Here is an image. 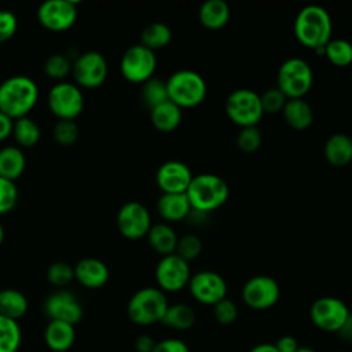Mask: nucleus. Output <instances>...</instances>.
I'll return each instance as SVG.
<instances>
[{
  "instance_id": "obj_7",
  "label": "nucleus",
  "mask_w": 352,
  "mask_h": 352,
  "mask_svg": "<svg viewBox=\"0 0 352 352\" xmlns=\"http://www.w3.org/2000/svg\"><path fill=\"white\" fill-rule=\"evenodd\" d=\"M226 114L239 128L257 126L264 111L260 95L249 88L234 89L226 99Z\"/></svg>"
},
{
  "instance_id": "obj_43",
  "label": "nucleus",
  "mask_w": 352,
  "mask_h": 352,
  "mask_svg": "<svg viewBox=\"0 0 352 352\" xmlns=\"http://www.w3.org/2000/svg\"><path fill=\"white\" fill-rule=\"evenodd\" d=\"M18 28L16 16L10 10H0V43L10 40Z\"/></svg>"
},
{
  "instance_id": "obj_38",
  "label": "nucleus",
  "mask_w": 352,
  "mask_h": 352,
  "mask_svg": "<svg viewBox=\"0 0 352 352\" xmlns=\"http://www.w3.org/2000/svg\"><path fill=\"white\" fill-rule=\"evenodd\" d=\"M47 279L51 285L63 287L74 279V268L63 261L52 263L47 270Z\"/></svg>"
},
{
  "instance_id": "obj_2",
  "label": "nucleus",
  "mask_w": 352,
  "mask_h": 352,
  "mask_svg": "<svg viewBox=\"0 0 352 352\" xmlns=\"http://www.w3.org/2000/svg\"><path fill=\"white\" fill-rule=\"evenodd\" d=\"M37 100V84L28 76H11L0 84V111L12 120L26 117Z\"/></svg>"
},
{
  "instance_id": "obj_34",
  "label": "nucleus",
  "mask_w": 352,
  "mask_h": 352,
  "mask_svg": "<svg viewBox=\"0 0 352 352\" xmlns=\"http://www.w3.org/2000/svg\"><path fill=\"white\" fill-rule=\"evenodd\" d=\"M142 99L144 104L151 110L153 107L169 100L166 81L157 77H151L143 82L142 87Z\"/></svg>"
},
{
  "instance_id": "obj_48",
  "label": "nucleus",
  "mask_w": 352,
  "mask_h": 352,
  "mask_svg": "<svg viewBox=\"0 0 352 352\" xmlns=\"http://www.w3.org/2000/svg\"><path fill=\"white\" fill-rule=\"evenodd\" d=\"M338 334L341 338L352 341V314L349 315V318L346 319V322L344 323V326L338 330Z\"/></svg>"
},
{
  "instance_id": "obj_32",
  "label": "nucleus",
  "mask_w": 352,
  "mask_h": 352,
  "mask_svg": "<svg viewBox=\"0 0 352 352\" xmlns=\"http://www.w3.org/2000/svg\"><path fill=\"white\" fill-rule=\"evenodd\" d=\"M21 341L22 331L18 320L0 315V352H16Z\"/></svg>"
},
{
  "instance_id": "obj_49",
  "label": "nucleus",
  "mask_w": 352,
  "mask_h": 352,
  "mask_svg": "<svg viewBox=\"0 0 352 352\" xmlns=\"http://www.w3.org/2000/svg\"><path fill=\"white\" fill-rule=\"evenodd\" d=\"M250 352H278L275 344H268V342H263V344H257L254 345Z\"/></svg>"
},
{
  "instance_id": "obj_51",
  "label": "nucleus",
  "mask_w": 352,
  "mask_h": 352,
  "mask_svg": "<svg viewBox=\"0 0 352 352\" xmlns=\"http://www.w3.org/2000/svg\"><path fill=\"white\" fill-rule=\"evenodd\" d=\"M3 239H4V228H3V226L0 223V245L3 243Z\"/></svg>"
},
{
  "instance_id": "obj_6",
  "label": "nucleus",
  "mask_w": 352,
  "mask_h": 352,
  "mask_svg": "<svg viewBox=\"0 0 352 352\" xmlns=\"http://www.w3.org/2000/svg\"><path fill=\"white\" fill-rule=\"evenodd\" d=\"M314 84V72L301 58L286 59L276 74V88L287 99L304 98Z\"/></svg>"
},
{
  "instance_id": "obj_44",
  "label": "nucleus",
  "mask_w": 352,
  "mask_h": 352,
  "mask_svg": "<svg viewBox=\"0 0 352 352\" xmlns=\"http://www.w3.org/2000/svg\"><path fill=\"white\" fill-rule=\"evenodd\" d=\"M153 352H190L187 344L177 338H166L155 344Z\"/></svg>"
},
{
  "instance_id": "obj_25",
  "label": "nucleus",
  "mask_w": 352,
  "mask_h": 352,
  "mask_svg": "<svg viewBox=\"0 0 352 352\" xmlns=\"http://www.w3.org/2000/svg\"><path fill=\"white\" fill-rule=\"evenodd\" d=\"M146 236L150 248L158 254L168 256L175 253L179 236L176 235L175 230L169 224L158 223L151 226Z\"/></svg>"
},
{
  "instance_id": "obj_22",
  "label": "nucleus",
  "mask_w": 352,
  "mask_h": 352,
  "mask_svg": "<svg viewBox=\"0 0 352 352\" xmlns=\"http://www.w3.org/2000/svg\"><path fill=\"white\" fill-rule=\"evenodd\" d=\"M282 116L286 124L296 131H305L314 122V110L311 104L302 98L287 99L282 110Z\"/></svg>"
},
{
  "instance_id": "obj_8",
  "label": "nucleus",
  "mask_w": 352,
  "mask_h": 352,
  "mask_svg": "<svg viewBox=\"0 0 352 352\" xmlns=\"http://www.w3.org/2000/svg\"><path fill=\"white\" fill-rule=\"evenodd\" d=\"M157 67V58L154 51L142 44L129 47L121 56L120 70L122 77L133 84H143L154 77Z\"/></svg>"
},
{
  "instance_id": "obj_30",
  "label": "nucleus",
  "mask_w": 352,
  "mask_h": 352,
  "mask_svg": "<svg viewBox=\"0 0 352 352\" xmlns=\"http://www.w3.org/2000/svg\"><path fill=\"white\" fill-rule=\"evenodd\" d=\"M172 40V30L164 22H153L147 25L140 33V44L155 51L166 47Z\"/></svg>"
},
{
  "instance_id": "obj_46",
  "label": "nucleus",
  "mask_w": 352,
  "mask_h": 352,
  "mask_svg": "<svg viewBox=\"0 0 352 352\" xmlns=\"http://www.w3.org/2000/svg\"><path fill=\"white\" fill-rule=\"evenodd\" d=\"M155 341L148 334H142L135 340V349L138 352H153L155 346Z\"/></svg>"
},
{
  "instance_id": "obj_28",
  "label": "nucleus",
  "mask_w": 352,
  "mask_h": 352,
  "mask_svg": "<svg viewBox=\"0 0 352 352\" xmlns=\"http://www.w3.org/2000/svg\"><path fill=\"white\" fill-rule=\"evenodd\" d=\"M28 300L25 294L16 289L0 290V315L18 320L28 312Z\"/></svg>"
},
{
  "instance_id": "obj_9",
  "label": "nucleus",
  "mask_w": 352,
  "mask_h": 352,
  "mask_svg": "<svg viewBox=\"0 0 352 352\" xmlns=\"http://www.w3.org/2000/svg\"><path fill=\"white\" fill-rule=\"evenodd\" d=\"M48 107L59 120H74L84 109V96L78 85L69 81L55 82L47 96Z\"/></svg>"
},
{
  "instance_id": "obj_41",
  "label": "nucleus",
  "mask_w": 352,
  "mask_h": 352,
  "mask_svg": "<svg viewBox=\"0 0 352 352\" xmlns=\"http://www.w3.org/2000/svg\"><path fill=\"white\" fill-rule=\"evenodd\" d=\"M18 201V188L15 182L0 176V214L11 212Z\"/></svg>"
},
{
  "instance_id": "obj_12",
  "label": "nucleus",
  "mask_w": 352,
  "mask_h": 352,
  "mask_svg": "<svg viewBox=\"0 0 352 352\" xmlns=\"http://www.w3.org/2000/svg\"><path fill=\"white\" fill-rule=\"evenodd\" d=\"M106 58L98 51L82 52L72 65V73L78 87L98 88L107 77Z\"/></svg>"
},
{
  "instance_id": "obj_19",
  "label": "nucleus",
  "mask_w": 352,
  "mask_h": 352,
  "mask_svg": "<svg viewBox=\"0 0 352 352\" xmlns=\"http://www.w3.org/2000/svg\"><path fill=\"white\" fill-rule=\"evenodd\" d=\"M110 272L107 265L95 257L80 260L74 267V278L87 289H99L109 280Z\"/></svg>"
},
{
  "instance_id": "obj_26",
  "label": "nucleus",
  "mask_w": 352,
  "mask_h": 352,
  "mask_svg": "<svg viewBox=\"0 0 352 352\" xmlns=\"http://www.w3.org/2000/svg\"><path fill=\"white\" fill-rule=\"evenodd\" d=\"M150 120L160 132H172L182 122V109L170 100H166L150 110Z\"/></svg>"
},
{
  "instance_id": "obj_14",
  "label": "nucleus",
  "mask_w": 352,
  "mask_h": 352,
  "mask_svg": "<svg viewBox=\"0 0 352 352\" xmlns=\"http://www.w3.org/2000/svg\"><path fill=\"white\" fill-rule=\"evenodd\" d=\"M37 19L48 30H67L77 19V3L74 0H47L40 4Z\"/></svg>"
},
{
  "instance_id": "obj_5",
  "label": "nucleus",
  "mask_w": 352,
  "mask_h": 352,
  "mask_svg": "<svg viewBox=\"0 0 352 352\" xmlns=\"http://www.w3.org/2000/svg\"><path fill=\"white\" fill-rule=\"evenodd\" d=\"M168 305L162 290L158 287H143L129 298L126 314L135 324L150 326L162 320Z\"/></svg>"
},
{
  "instance_id": "obj_21",
  "label": "nucleus",
  "mask_w": 352,
  "mask_h": 352,
  "mask_svg": "<svg viewBox=\"0 0 352 352\" xmlns=\"http://www.w3.org/2000/svg\"><path fill=\"white\" fill-rule=\"evenodd\" d=\"M326 161L336 166H346L352 161V139L345 133L331 135L323 147Z\"/></svg>"
},
{
  "instance_id": "obj_35",
  "label": "nucleus",
  "mask_w": 352,
  "mask_h": 352,
  "mask_svg": "<svg viewBox=\"0 0 352 352\" xmlns=\"http://www.w3.org/2000/svg\"><path fill=\"white\" fill-rule=\"evenodd\" d=\"M72 65L63 54H52L44 62V73L59 82L72 72Z\"/></svg>"
},
{
  "instance_id": "obj_11",
  "label": "nucleus",
  "mask_w": 352,
  "mask_h": 352,
  "mask_svg": "<svg viewBox=\"0 0 352 352\" xmlns=\"http://www.w3.org/2000/svg\"><path fill=\"white\" fill-rule=\"evenodd\" d=\"M280 296L278 282L268 275H256L248 279L242 287L243 302L257 311L274 307Z\"/></svg>"
},
{
  "instance_id": "obj_13",
  "label": "nucleus",
  "mask_w": 352,
  "mask_h": 352,
  "mask_svg": "<svg viewBox=\"0 0 352 352\" xmlns=\"http://www.w3.org/2000/svg\"><path fill=\"white\" fill-rule=\"evenodd\" d=\"M190 264L172 253L162 256L155 267V280L162 292H179L190 282Z\"/></svg>"
},
{
  "instance_id": "obj_33",
  "label": "nucleus",
  "mask_w": 352,
  "mask_h": 352,
  "mask_svg": "<svg viewBox=\"0 0 352 352\" xmlns=\"http://www.w3.org/2000/svg\"><path fill=\"white\" fill-rule=\"evenodd\" d=\"M323 55L337 67L349 66L352 63V44L344 38H331L326 44Z\"/></svg>"
},
{
  "instance_id": "obj_23",
  "label": "nucleus",
  "mask_w": 352,
  "mask_h": 352,
  "mask_svg": "<svg viewBox=\"0 0 352 352\" xmlns=\"http://www.w3.org/2000/svg\"><path fill=\"white\" fill-rule=\"evenodd\" d=\"M158 214L165 221H180L187 217L191 210V205L186 192L183 194H161L157 201Z\"/></svg>"
},
{
  "instance_id": "obj_17",
  "label": "nucleus",
  "mask_w": 352,
  "mask_h": 352,
  "mask_svg": "<svg viewBox=\"0 0 352 352\" xmlns=\"http://www.w3.org/2000/svg\"><path fill=\"white\" fill-rule=\"evenodd\" d=\"M44 311L50 320H60L77 324L82 318V307L77 297L69 290H56L44 302Z\"/></svg>"
},
{
  "instance_id": "obj_47",
  "label": "nucleus",
  "mask_w": 352,
  "mask_h": 352,
  "mask_svg": "<svg viewBox=\"0 0 352 352\" xmlns=\"http://www.w3.org/2000/svg\"><path fill=\"white\" fill-rule=\"evenodd\" d=\"M14 120L0 111V142L6 140L12 133Z\"/></svg>"
},
{
  "instance_id": "obj_42",
  "label": "nucleus",
  "mask_w": 352,
  "mask_h": 352,
  "mask_svg": "<svg viewBox=\"0 0 352 352\" xmlns=\"http://www.w3.org/2000/svg\"><path fill=\"white\" fill-rule=\"evenodd\" d=\"M213 316L220 324H231L238 318L236 304L230 298H223L213 305Z\"/></svg>"
},
{
  "instance_id": "obj_24",
  "label": "nucleus",
  "mask_w": 352,
  "mask_h": 352,
  "mask_svg": "<svg viewBox=\"0 0 352 352\" xmlns=\"http://www.w3.org/2000/svg\"><path fill=\"white\" fill-rule=\"evenodd\" d=\"M199 23L209 30L224 28L230 19V7L224 0H206L198 11Z\"/></svg>"
},
{
  "instance_id": "obj_20",
  "label": "nucleus",
  "mask_w": 352,
  "mask_h": 352,
  "mask_svg": "<svg viewBox=\"0 0 352 352\" xmlns=\"http://www.w3.org/2000/svg\"><path fill=\"white\" fill-rule=\"evenodd\" d=\"M44 340L51 351L66 352L76 341L74 324L60 320H50L44 330Z\"/></svg>"
},
{
  "instance_id": "obj_27",
  "label": "nucleus",
  "mask_w": 352,
  "mask_h": 352,
  "mask_svg": "<svg viewBox=\"0 0 352 352\" xmlns=\"http://www.w3.org/2000/svg\"><path fill=\"white\" fill-rule=\"evenodd\" d=\"M26 158L19 147L6 146L0 148V176L15 182L25 170Z\"/></svg>"
},
{
  "instance_id": "obj_45",
  "label": "nucleus",
  "mask_w": 352,
  "mask_h": 352,
  "mask_svg": "<svg viewBox=\"0 0 352 352\" xmlns=\"http://www.w3.org/2000/svg\"><path fill=\"white\" fill-rule=\"evenodd\" d=\"M278 352H296L300 346L293 336H283L275 344Z\"/></svg>"
},
{
  "instance_id": "obj_18",
  "label": "nucleus",
  "mask_w": 352,
  "mask_h": 352,
  "mask_svg": "<svg viewBox=\"0 0 352 352\" xmlns=\"http://www.w3.org/2000/svg\"><path fill=\"white\" fill-rule=\"evenodd\" d=\"M192 176L194 175L184 162L172 160L164 162L158 168L155 182L162 194H183L187 191Z\"/></svg>"
},
{
  "instance_id": "obj_10",
  "label": "nucleus",
  "mask_w": 352,
  "mask_h": 352,
  "mask_svg": "<svg viewBox=\"0 0 352 352\" xmlns=\"http://www.w3.org/2000/svg\"><path fill=\"white\" fill-rule=\"evenodd\" d=\"M351 312L346 304L337 297H320L315 300L309 309L312 323L327 333H338L344 326Z\"/></svg>"
},
{
  "instance_id": "obj_40",
  "label": "nucleus",
  "mask_w": 352,
  "mask_h": 352,
  "mask_svg": "<svg viewBox=\"0 0 352 352\" xmlns=\"http://www.w3.org/2000/svg\"><path fill=\"white\" fill-rule=\"evenodd\" d=\"M260 102L264 113L276 114V113H282L287 102V98L276 87H274V88H268L260 95Z\"/></svg>"
},
{
  "instance_id": "obj_1",
  "label": "nucleus",
  "mask_w": 352,
  "mask_h": 352,
  "mask_svg": "<svg viewBox=\"0 0 352 352\" xmlns=\"http://www.w3.org/2000/svg\"><path fill=\"white\" fill-rule=\"evenodd\" d=\"M294 36L297 41L318 54H323L326 44L331 40V18L320 6H305L294 19Z\"/></svg>"
},
{
  "instance_id": "obj_16",
  "label": "nucleus",
  "mask_w": 352,
  "mask_h": 352,
  "mask_svg": "<svg viewBox=\"0 0 352 352\" xmlns=\"http://www.w3.org/2000/svg\"><path fill=\"white\" fill-rule=\"evenodd\" d=\"M188 290L194 300L205 305H214L227 297V283L224 278L214 271H199L191 275Z\"/></svg>"
},
{
  "instance_id": "obj_37",
  "label": "nucleus",
  "mask_w": 352,
  "mask_h": 352,
  "mask_svg": "<svg viewBox=\"0 0 352 352\" xmlns=\"http://www.w3.org/2000/svg\"><path fill=\"white\" fill-rule=\"evenodd\" d=\"M54 139L60 146H72L78 138V125L74 120H58L54 125Z\"/></svg>"
},
{
  "instance_id": "obj_3",
  "label": "nucleus",
  "mask_w": 352,
  "mask_h": 352,
  "mask_svg": "<svg viewBox=\"0 0 352 352\" xmlns=\"http://www.w3.org/2000/svg\"><path fill=\"white\" fill-rule=\"evenodd\" d=\"M230 188L224 179L213 173H199L192 176V180L186 191L192 209L210 213L223 206L228 199Z\"/></svg>"
},
{
  "instance_id": "obj_39",
  "label": "nucleus",
  "mask_w": 352,
  "mask_h": 352,
  "mask_svg": "<svg viewBox=\"0 0 352 352\" xmlns=\"http://www.w3.org/2000/svg\"><path fill=\"white\" fill-rule=\"evenodd\" d=\"M261 133L257 126L241 128L236 135V146L246 154L254 153L261 146Z\"/></svg>"
},
{
  "instance_id": "obj_4",
  "label": "nucleus",
  "mask_w": 352,
  "mask_h": 352,
  "mask_svg": "<svg viewBox=\"0 0 352 352\" xmlns=\"http://www.w3.org/2000/svg\"><path fill=\"white\" fill-rule=\"evenodd\" d=\"M166 89L169 100L180 109L195 107L206 98V82L204 77L190 69L175 72L166 80Z\"/></svg>"
},
{
  "instance_id": "obj_50",
  "label": "nucleus",
  "mask_w": 352,
  "mask_h": 352,
  "mask_svg": "<svg viewBox=\"0 0 352 352\" xmlns=\"http://www.w3.org/2000/svg\"><path fill=\"white\" fill-rule=\"evenodd\" d=\"M296 352H315L312 348H308V346H300Z\"/></svg>"
},
{
  "instance_id": "obj_31",
  "label": "nucleus",
  "mask_w": 352,
  "mask_h": 352,
  "mask_svg": "<svg viewBox=\"0 0 352 352\" xmlns=\"http://www.w3.org/2000/svg\"><path fill=\"white\" fill-rule=\"evenodd\" d=\"M12 135L21 147H33L38 143L41 132L37 122L26 116L14 120Z\"/></svg>"
},
{
  "instance_id": "obj_29",
  "label": "nucleus",
  "mask_w": 352,
  "mask_h": 352,
  "mask_svg": "<svg viewBox=\"0 0 352 352\" xmlns=\"http://www.w3.org/2000/svg\"><path fill=\"white\" fill-rule=\"evenodd\" d=\"M161 323L175 330H188L195 323V312L187 304H172L168 305Z\"/></svg>"
},
{
  "instance_id": "obj_15",
  "label": "nucleus",
  "mask_w": 352,
  "mask_h": 352,
  "mask_svg": "<svg viewBox=\"0 0 352 352\" xmlns=\"http://www.w3.org/2000/svg\"><path fill=\"white\" fill-rule=\"evenodd\" d=\"M151 226L150 212L140 202H126L117 213L118 231L128 239H140L146 236Z\"/></svg>"
},
{
  "instance_id": "obj_36",
  "label": "nucleus",
  "mask_w": 352,
  "mask_h": 352,
  "mask_svg": "<svg viewBox=\"0 0 352 352\" xmlns=\"http://www.w3.org/2000/svg\"><path fill=\"white\" fill-rule=\"evenodd\" d=\"M202 252V242L195 234H184L183 236L177 238L175 254H177L184 261L195 260Z\"/></svg>"
}]
</instances>
